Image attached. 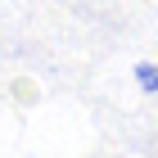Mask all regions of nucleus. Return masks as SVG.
<instances>
[{
	"label": "nucleus",
	"mask_w": 158,
	"mask_h": 158,
	"mask_svg": "<svg viewBox=\"0 0 158 158\" xmlns=\"http://www.w3.org/2000/svg\"><path fill=\"white\" fill-rule=\"evenodd\" d=\"M135 86L145 95H158V63H135Z\"/></svg>",
	"instance_id": "1"
}]
</instances>
